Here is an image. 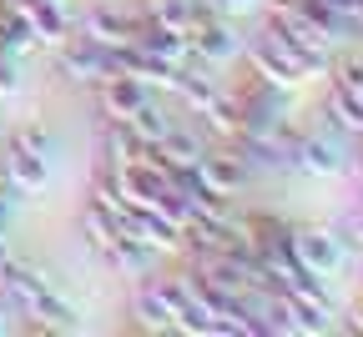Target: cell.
Returning <instances> with one entry per match:
<instances>
[{"instance_id":"obj_4","label":"cell","mask_w":363,"mask_h":337,"mask_svg":"<svg viewBox=\"0 0 363 337\" xmlns=\"http://www.w3.org/2000/svg\"><path fill=\"white\" fill-rule=\"evenodd\" d=\"M182 287L177 277H147L136 287V317L152 322V327H182Z\"/></svg>"},{"instance_id":"obj_17","label":"cell","mask_w":363,"mask_h":337,"mask_svg":"<svg viewBox=\"0 0 363 337\" xmlns=\"http://www.w3.org/2000/svg\"><path fill=\"white\" fill-rule=\"evenodd\" d=\"M358 242H363V222H358Z\"/></svg>"},{"instance_id":"obj_16","label":"cell","mask_w":363,"mask_h":337,"mask_svg":"<svg viewBox=\"0 0 363 337\" xmlns=\"http://www.w3.org/2000/svg\"><path fill=\"white\" fill-rule=\"evenodd\" d=\"M353 327H358V332H363V307H358V317H353Z\"/></svg>"},{"instance_id":"obj_7","label":"cell","mask_w":363,"mask_h":337,"mask_svg":"<svg viewBox=\"0 0 363 337\" xmlns=\"http://www.w3.org/2000/svg\"><path fill=\"white\" fill-rule=\"evenodd\" d=\"M293 166L308 171V176H333L343 166V152H338V141L328 131H313V136H293Z\"/></svg>"},{"instance_id":"obj_12","label":"cell","mask_w":363,"mask_h":337,"mask_svg":"<svg viewBox=\"0 0 363 337\" xmlns=\"http://www.w3.org/2000/svg\"><path fill=\"white\" fill-rule=\"evenodd\" d=\"M101 152H106V166H136V161H152V147H147V141L142 136H136L121 116H111L106 121V136H101Z\"/></svg>"},{"instance_id":"obj_3","label":"cell","mask_w":363,"mask_h":337,"mask_svg":"<svg viewBox=\"0 0 363 337\" xmlns=\"http://www.w3.org/2000/svg\"><path fill=\"white\" fill-rule=\"evenodd\" d=\"M293 257H298L308 272H318V277H333V272L343 267L348 247H343V236L328 232V227H298V232H293Z\"/></svg>"},{"instance_id":"obj_18","label":"cell","mask_w":363,"mask_h":337,"mask_svg":"<svg viewBox=\"0 0 363 337\" xmlns=\"http://www.w3.org/2000/svg\"><path fill=\"white\" fill-rule=\"evenodd\" d=\"M0 186H6V176H0Z\"/></svg>"},{"instance_id":"obj_9","label":"cell","mask_w":363,"mask_h":337,"mask_svg":"<svg viewBox=\"0 0 363 337\" xmlns=\"http://www.w3.org/2000/svg\"><path fill=\"white\" fill-rule=\"evenodd\" d=\"M197 171H202V181L212 191H222V197H233V191L247 181V166H242V156L233 147H207L202 161H197Z\"/></svg>"},{"instance_id":"obj_13","label":"cell","mask_w":363,"mask_h":337,"mask_svg":"<svg viewBox=\"0 0 363 337\" xmlns=\"http://www.w3.org/2000/svg\"><path fill=\"white\" fill-rule=\"evenodd\" d=\"M121 121H126V126H131L136 136H142L147 147H152V141H157V136H162V131L172 126V116H167V111H162L157 101H147V106H136V111H131V116H121Z\"/></svg>"},{"instance_id":"obj_2","label":"cell","mask_w":363,"mask_h":337,"mask_svg":"<svg viewBox=\"0 0 363 337\" xmlns=\"http://www.w3.org/2000/svg\"><path fill=\"white\" fill-rule=\"evenodd\" d=\"M45 131L40 126H16L11 141H6V166H0V176H6L16 191H40L45 186Z\"/></svg>"},{"instance_id":"obj_8","label":"cell","mask_w":363,"mask_h":337,"mask_svg":"<svg viewBox=\"0 0 363 337\" xmlns=\"http://www.w3.org/2000/svg\"><path fill=\"white\" fill-rule=\"evenodd\" d=\"M187 45H192V56L207 61V66H222V61L238 56V35L227 30L222 21H212V16H202V21L187 30Z\"/></svg>"},{"instance_id":"obj_5","label":"cell","mask_w":363,"mask_h":337,"mask_svg":"<svg viewBox=\"0 0 363 337\" xmlns=\"http://www.w3.org/2000/svg\"><path fill=\"white\" fill-rule=\"evenodd\" d=\"M61 71L76 81H106L111 76V45L91 35H66L61 40Z\"/></svg>"},{"instance_id":"obj_10","label":"cell","mask_w":363,"mask_h":337,"mask_svg":"<svg viewBox=\"0 0 363 337\" xmlns=\"http://www.w3.org/2000/svg\"><path fill=\"white\" fill-rule=\"evenodd\" d=\"M96 86H101V111H106V116H131L136 106L152 101V86L136 81V76H126V71H111V76L96 81Z\"/></svg>"},{"instance_id":"obj_11","label":"cell","mask_w":363,"mask_h":337,"mask_svg":"<svg viewBox=\"0 0 363 337\" xmlns=\"http://www.w3.org/2000/svg\"><path fill=\"white\" fill-rule=\"evenodd\" d=\"M131 30H136V16H126L121 6H106V0H101V6H91L86 21H81V35L101 40V45H126Z\"/></svg>"},{"instance_id":"obj_6","label":"cell","mask_w":363,"mask_h":337,"mask_svg":"<svg viewBox=\"0 0 363 337\" xmlns=\"http://www.w3.org/2000/svg\"><path fill=\"white\" fill-rule=\"evenodd\" d=\"M6 11L21 16L35 40H51V45H56V40L71 35V16H66L61 0H6Z\"/></svg>"},{"instance_id":"obj_1","label":"cell","mask_w":363,"mask_h":337,"mask_svg":"<svg viewBox=\"0 0 363 337\" xmlns=\"http://www.w3.org/2000/svg\"><path fill=\"white\" fill-rule=\"evenodd\" d=\"M0 292L11 297V307L21 312V317H30L35 327H71V307L51 292V287H45V277H35L30 267H21L16 257L0 267Z\"/></svg>"},{"instance_id":"obj_15","label":"cell","mask_w":363,"mask_h":337,"mask_svg":"<svg viewBox=\"0 0 363 337\" xmlns=\"http://www.w3.org/2000/svg\"><path fill=\"white\" fill-rule=\"evenodd\" d=\"M16 327V317H6V312H0V332H11Z\"/></svg>"},{"instance_id":"obj_14","label":"cell","mask_w":363,"mask_h":337,"mask_svg":"<svg viewBox=\"0 0 363 337\" xmlns=\"http://www.w3.org/2000/svg\"><path fill=\"white\" fill-rule=\"evenodd\" d=\"M217 6H222L227 16H238V11H257V6H262V0H217Z\"/></svg>"}]
</instances>
